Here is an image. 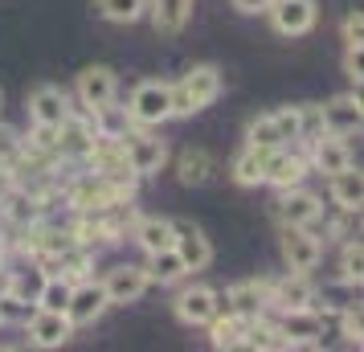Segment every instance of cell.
<instances>
[{"mask_svg":"<svg viewBox=\"0 0 364 352\" xmlns=\"http://www.w3.org/2000/svg\"><path fill=\"white\" fill-rule=\"evenodd\" d=\"M246 144H250V148H262V151H270V148H287L270 115H258L254 123H250V127H246Z\"/></svg>","mask_w":364,"mask_h":352,"instance_id":"32","label":"cell"},{"mask_svg":"<svg viewBox=\"0 0 364 352\" xmlns=\"http://www.w3.org/2000/svg\"><path fill=\"white\" fill-rule=\"evenodd\" d=\"M233 9H237V13H246V17H258V13L270 9V0H233Z\"/></svg>","mask_w":364,"mask_h":352,"instance_id":"39","label":"cell"},{"mask_svg":"<svg viewBox=\"0 0 364 352\" xmlns=\"http://www.w3.org/2000/svg\"><path fill=\"white\" fill-rule=\"evenodd\" d=\"M148 13H151V25L156 33H181L188 17H193V0H148Z\"/></svg>","mask_w":364,"mask_h":352,"instance_id":"22","label":"cell"},{"mask_svg":"<svg viewBox=\"0 0 364 352\" xmlns=\"http://www.w3.org/2000/svg\"><path fill=\"white\" fill-rule=\"evenodd\" d=\"M258 319V316H254ZM209 340L213 348H242L246 344V328H250V316H237V311H217L209 324Z\"/></svg>","mask_w":364,"mask_h":352,"instance_id":"20","label":"cell"},{"mask_svg":"<svg viewBox=\"0 0 364 352\" xmlns=\"http://www.w3.org/2000/svg\"><path fill=\"white\" fill-rule=\"evenodd\" d=\"M344 70H348V78L360 86V78H364V62H360V46H348V53H344Z\"/></svg>","mask_w":364,"mask_h":352,"instance_id":"38","label":"cell"},{"mask_svg":"<svg viewBox=\"0 0 364 352\" xmlns=\"http://www.w3.org/2000/svg\"><path fill=\"white\" fill-rule=\"evenodd\" d=\"M279 250H282V262H287V270L307 274V270L319 267V258H323V242H319V238H315L307 225H282Z\"/></svg>","mask_w":364,"mask_h":352,"instance_id":"3","label":"cell"},{"mask_svg":"<svg viewBox=\"0 0 364 352\" xmlns=\"http://www.w3.org/2000/svg\"><path fill=\"white\" fill-rule=\"evenodd\" d=\"M328 181H331V201L340 205L344 213H360V205H364V181H360V172L348 164V168H340V172H331Z\"/></svg>","mask_w":364,"mask_h":352,"instance_id":"21","label":"cell"},{"mask_svg":"<svg viewBox=\"0 0 364 352\" xmlns=\"http://www.w3.org/2000/svg\"><path fill=\"white\" fill-rule=\"evenodd\" d=\"M270 119H274V127H279L282 144H295V139H303V107H279Z\"/></svg>","mask_w":364,"mask_h":352,"instance_id":"33","label":"cell"},{"mask_svg":"<svg viewBox=\"0 0 364 352\" xmlns=\"http://www.w3.org/2000/svg\"><path fill=\"white\" fill-rule=\"evenodd\" d=\"M132 234L148 254H156V250H164V246H172V221L168 218H139Z\"/></svg>","mask_w":364,"mask_h":352,"instance_id":"26","label":"cell"},{"mask_svg":"<svg viewBox=\"0 0 364 352\" xmlns=\"http://www.w3.org/2000/svg\"><path fill=\"white\" fill-rule=\"evenodd\" d=\"M127 119L135 127H160L164 119H172V86L168 82H139L132 90V102H127Z\"/></svg>","mask_w":364,"mask_h":352,"instance_id":"2","label":"cell"},{"mask_svg":"<svg viewBox=\"0 0 364 352\" xmlns=\"http://www.w3.org/2000/svg\"><path fill=\"white\" fill-rule=\"evenodd\" d=\"M107 307H111V303H107L102 283H95V279H78V283H74V291H70L66 316H70V324H74V328H86V324H95Z\"/></svg>","mask_w":364,"mask_h":352,"instance_id":"11","label":"cell"},{"mask_svg":"<svg viewBox=\"0 0 364 352\" xmlns=\"http://www.w3.org/2000/svg\"><path fill=\"white\" fill-rule=\"evenodd\" d=\"M266 279H246V283H233L230 291H217V311H237V316H262L266 311Z\"/></svg>","mask_w":364,"mask_h":352,"instance_id":"10","label":"cell"},{"mask_svg":"<svg viewBox=\"0 0 364 352\" xmlns=\"http://www.w3.org/2000/svg\"><path fill=\"white\" fill-rule=\"evenodd\" d=\"M25 332H29V344L33 348H62L70 336H74V324H70L66 311L33 307V316L25 319Z\"/></svg>","mask_w":364,"mask_h":352,"instance_id":"5","label":"cell"},{"mask_svg":"<svg viewBox=\"0 0 364 352\" xmlns=\"http://www.w3.org/2000/svg\"><path fill=\"white\" fill-rule=\"evenodd\" d=\"M270 25H274V33L282 37H303L315 29V21H319V9H315V0H270Z\"/></svg>","mask_w":364,"mask_h":352,"instance_id":"4","label":"cell"},{"mask_svg":"<svg viewBox=\"0 0 364 352\" xmlns=\"http://www.w3.org/2000/svg\"><path fill=\"white\" fill-rule=\"evenodd\" d=\"M307 176V160L295 156L287 148H270L266 151V164H262V185H274V188H291V185H303Z\"/></svg>","mask_w":364,"mask_h":352,"instance_id":"16","label":"cell"},{"mask_svg":"<svg viewBox=\"0 0 364 352\" xmlns=\"http://www.w3.org/2000/svg\"><path fill=\"white\" fill-rule=\"evenodd\" d=\"M70 291H74L70 279H62V274H46V283H41V291H37V307H46V311H66Z\"/></svg>","mask_w":364,"mask_h":352,"instance_id":"29","label":"cell"},{"mask_svg":"<svg viewBox=\"0 0 364 352\" xmlns=\"http://www.w3.org/2000/svg\"><path fill=\"white\" fill-rule=\"evenodd\" d=\"M323 324L328 319L315 307H295V311H282L279 332L287 336V348H299V344H319L323 340Z\"/></svg>","mask_w":364,"mask_h":352,"instance_id":"15","label":"cell"},{"mask_svg":"<svg viewBox=\"0 0 364 352\" xmlns=\"http://www.w3.org/2000/svg\"><path fill=\"white\" fill-rule=\"evenodd\" d=\"M0 209H4V218L13 221V225H21V230L37 225V218H41V201H37L29 188H13V193H4Z\"/></svg>","mask_w":364,"mask_h":352,"instance_id":"23","label":"cell"},{"mask_svg":"<svg viewBox=\"0 0 364 352\" xmlns=\"http://www.w3.org/2000/svg\"><path fill=\"white\" fill-rule=\"evenodd\" d=\"M221 95V70L217 66H193L181 82L172 86V115H197Z\"/></svg>","mask_w":364,"mask_h":352,"instance_id":"1","label":"cell"},{"mask_svg":"<svg viewBox=\"0 0 364 352\" xmlns=\"http://www.w3.org/2000/svg\"><path fill=\"white\" fill-rule=\"evenodd\" d=\"M282 197L274 201V218H279V225H315V221L323 218V205H319V197L315 193H307V188H279Z\"/></svg>","mask_w":364,"mask_h":352,"instance_id":"7","label":"cell"},{"mask_svg":"<svg viewBox=\"0 0 364 352\" xmlns=\"http://www.w3.org/2000/svg\"><path fill=\"white\" fill-rule=\"evenodd\" d=\"M172 250L184 258L188 270H205L213 262V246H209L205 230L193 225V221H172Z\"/></svg>","mask_w":364,"mask_h":352,"instance_id":"13","label":"cell"},{"mask_svg":"<svg viewBox=\"0 0 364 352\" xmlns=\"http://www.w3.org/2000/svg\"><path fill=\"white\" fill-rule=\"evenodd\" d=\"M70 115H74V111H70V95L62 86L46 82L29 95V119H33L37 127H62Z\"/></svg>","mask_w":364,"mask_h":352,"instance_id":"14","label":"cell"},{"mask_svg":"<svg viewBox=\"0 0 364 352\" xmlns=\"http://www.w3.org/2000/svg\"><path fill=\"white\" fill-rule=\"evenodd\" d=\"M209 172H213V156L205 148H184L181 156H176V181L181 185H205L209 181Z\"/></svg>","mask_w":364,"mask_h":352,"instance_id":"24","label":"cell"},{"mask_svg":"<svg viewBox=\"0 0 364 352\" xmlns=\"http://www.w3.org/2000/svg\"><path fill=\"white\" fill-rule=\"evenodd\" d=\"M217 316V291L213 287H188L176 295V319L188 328H205Z\"/></svg>","mask_w":364,"mask_h":352,"instance_id":"19","label":"cell"},{"mask_svg":"<svg viewBox=\"0 0 364 352\" xmlns=\"http://www.w3.org/2000/svg\"><path fill=\"white\" fill-rule=\"evenodd\" d=\"M360 37H364V17L360 9H352L344 17V46H360Z\"/></svg>","mask_w":364,"mask_h":352,"instance_id":"37","label":"cell"},{"mask_svg":"<svg viewBox=\"0 0 364 352\" xmlns=\"http://www.w3.org/2000/svg\"><path fill=\"white\" fill-rule=\"evenodd\" d=\"M115 95H119V78L111 66H86L78 74V99H82V107L90 115L102 111V107H111Z\"/></svg>","mask_w":364,"mask_h":352,"instance_id":"8","label":"cell"},{"mask_svg":"<svg viewBox=\"0 0 364 352\" xmlns=\"http://www.w3.org/2000/svg\"><path fill=\"white\" fill-rule=\"evenodd\" d=\"M262 164H266V151L246 144V148L233 156V181L246 185V188H258L262 185Z\"/></svg>","mask_w":364,"mask_h":352,"instance_id":"27","label":"cell"},{"mask_svg":"<svg viewBox=\"0 0 364 352\" xmlns=\"http://www.w3.org/2000/svg\"><path fill=\"white\" fill-rule=\"evenodd\" d=\"M123 151H127V164H132L135 176H156L168 160L164 139H156L148 132H127L123 135Z\"/></svg>","mask_w":364,"mask_h":352,"instance_id":"6","label":"cell"},{"mask_svg":"<svg viewBox=\"0 0 364 352\" xmlns=\"http://www.w3.org/2000/svg\"><path fill=\"white\" fill-rule=\"evenodd\" d=\"M151 262H148V279L151 283H160V287H168V283H181L184 274H188V267H184V258L172 246H164V250H156V254H148Z\"/></svg>","mask_w":364,"mask_h":352,"instance_id":"25","label":"cell"},{"mask_svg":"<svg viewBox=\"0 0 364 352\" xmlns=\"http://www.w3.org/2000/svg\"><path fill=\"white\" fill-rule=\"evenodd\" d=\"M246 348H262V352L287 348V336L279 332V324H266L258 316V319H250V328H246Z\"/></svg>","mask_w":364,"mask_h":352,"instance_id":"28","label":"cell"},{"mask_svg":"<svg viewBox=\"0 0 364 352\" xmlns=\"http://www.w3.org/2000/svg\"><path fill=\"white\" fill-rule=\"evenodd\" d=\"M99 4V13L107 21H115V25H132L148 13V0H95Z\"/></svg>","mask_w":364,"mask_h":352,"instance_id":"31","label":"cell"},{"mask_svg":"<svg viewBox=\"0 0 364 352\" xmlns=\"http://www.w3.org/2000/svg\"><path fill=\"white\" fill-rule=\"evenodd\" d=\"M29 316H33V303L17 299L13 291H0V324H9V319H17V324H25Z\"/></svg>","mask_w":364,"mask_h":352,"instance_id":"35","label":"cell"},{"mask_svg":"<svg viewBox=\"0 0 364 352\" xmlns=\"http://www.w3.org/2000/svg\"><path fill=\"white\" fill-rule=\"evenodd\" d=\"M319 123L323 132L331 135H356L364 123V107H360V95H336L319 107Z\"/></svg>","mask_w":364,"mask_h":352,"instance_id":"12","label":"cell"},{"mask_svg":"<svg viewBox=\"0 0 364 352\" xmlns=\"http://www.w3.org/2000/svg\"><path fill=\"white\" fill-rule=\"evenodd\" d=\"M41 283H46V270L41 267H25V270H17V274H9V287H4V291H13L17 299H25V303H33L37 307V291H41Z\"/></svg>","mask_w":364,"mask_h":352,"instance_id":"30","label":"cell"},{"mask_svg":"<svg viewBox=\"0 0 364 352\" xmlns=\"http://www.w3.org/2000/svg\"><path fill=\"white\" fill-rule=\"evenodd\" d=\"M0 115H4V90H0Z\"/></svg>","mask_w":364,"mask_h":352,"instance_id":"40","label":"cell"},{"mask_svg":"<svg viewBox=\"0 0 364 352\" xmlns=\"http://www.w3.org/2000/svg\"><path fill=\"white\" fill-rule=\"evenodd\" d=\"M266 307H279V311H295V307H315V287L307 283V274H287L279 283H270L266 291Z\"/></svg>","mask_w":364,"mask_h":352,"instance_id":"17","label":"cell"},{"mask_svg":"<svg viewBox=\"0 0 364 352\" xmlns=\"http://www.w3.org/2000/svg\"><path fill=\"white\" fill-rule=\"evenodd\" d=\"M151 287L148 267H135V262H123V267H111L102 274V291H107V303H135L144 291Z\"/></svg>","mask_w":364,"mask_h":352,"instance_id":"9","label":"cell"},{"mask_svg":"<svg viewBox=\"0 0 364 352\" xmlns=\"http://www.w3.org/2000/svg\"><path fill=\"white\" fill-rule=\"evenodd\" d=\"M340 336H344L348 344H360L364 324H360V311H356V307H344V311H340Z\"/></svg>","mask_w":364,"mask_h":352,"instance_id":"36","label":"cell"},{"mask_svg":"<svg viewBox=\"0 0 364 352\" xmlns=\"http://www.w3.org/2000/svg\"><path fill=\"white\" fill-rule=\"evenodd\" d=\"M307 144H311V160H307V168L323 172V176H331V172H340V168L352 164V151H348L344 135L319 132L315 139H307Z\"/></svg>","mask_w":364,"mask_h":352,"instance_id":"18","label":"cell"},{"mask_svg":"<svg viewBox=\"0 0 364 352\" xmlns=\"http://www.w3.org/2000/svg\"><path fill=\"white\" fill-rule=\"evenodd\" d=\"M340 279H344L348 287H360V279H364V250H360V242H348V246H344V258H340Z\"/></svg>","mask_w":364,"mask_h":352,"instance_id":"34","label":"cell"}]
</instances>
